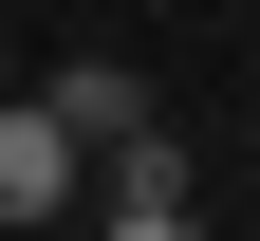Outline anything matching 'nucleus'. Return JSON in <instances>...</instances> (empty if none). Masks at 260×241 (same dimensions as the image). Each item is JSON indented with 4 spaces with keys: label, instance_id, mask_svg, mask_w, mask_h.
<instances>
[{
    "label": "nucleus",
    "instance_id": "nucleus-1",
    "mask_svg": "<svg viewBox=\"0 0 260 241\" xmlns=\"http://www.w3.org/2000/svg\"><path fill=\"white\" fill-rule=\"evenodd\" d=\"M75 204H93V149L56 130V93H19L0 112V223H75Z\"/></svg>",
    "mask_w": 260,
    "mask_h": 241
},
{
    "label": "nucleus",
    "instance_id": "nucleus-2",
    "mask_svg": "<svg viewBox=\"0 0 260 241\" xmlns=\"http://www.w3.org/2000/svg\"><path fill=\"white\" fill-rule=\"evenodd\" d=\"M56 130H75V149H130V130H149V75H130V56H75V75H56Z\"/></svg>",
    "mask_w": 260,
    "mask_h": 241
},
{
    "label": "nucleus",
    "instance_id": "nucleus-3",
    "mask_svg": "<svg viewBox=\"0 0 260 241\" xmlns=\"http://www.w3.org/2000/svg\"><path fill=\"white\" fill-rule=\"evenodd\" d=\"M149 204H186V149H168V130L93 149V223H149Z\"/></svg>",
    "mask_w": 260,
    "mask_h": 241
},
{
    "label": "nucleus",
    "instance_id": "nucleus-4",
    "mask_svg": "<svg viewBox=\"0 0 260 241\" xmlns=\"http://www.w3.org/2000/svg\"><path fill=\"white\" fill-rule=\"evenodd\" d=\"M112 241H205V223H186V204H149V223H112Z\"/></svg>",
    "mask_w": 260,
    "mask_h": 241
}]
</instances>
